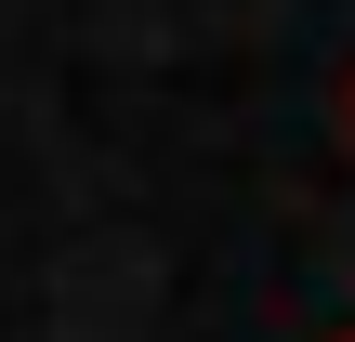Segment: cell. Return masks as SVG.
Wrapping results in <instances>:
<instances>
[{"instance_id": "obj_1", "label": "cell", "mask_w": 355, "mask_h": 342, "mask_svg": "<svg viewBox=\"0 0 355 342\" xmlns=\"http://www.w3.org/2000/svg\"><path fill=\"white\" fill-rule=\"evenodd\" d=\"M343 145H355V79H343Z\"/></svg>"}, {"instance_id": "obj_2", "label": "cell", "mask_w": 355, "mask_h": 342, "mask_svg": "<svg viewBox=\"0 0 355 342\" xmlns=\"http://www.w3.org/2000/svg\"><path fill=\"white\" fill-rule=\"evenodd\" d=\"M329 342H355V330H329Z\"/></svg>"}]
</instances>
